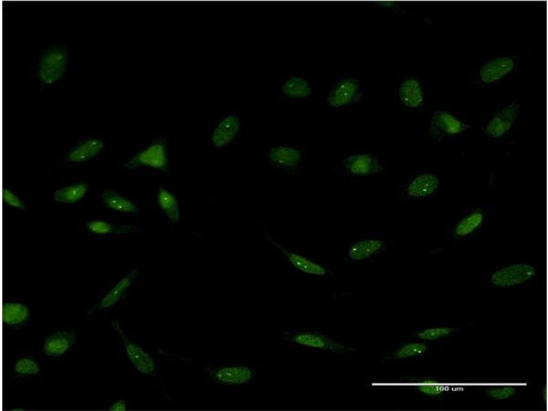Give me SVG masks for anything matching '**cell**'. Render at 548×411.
I'll list each match as a JSON object with an SVG mask.
<instances>
[{"mask_svg":"<svg viewBox=\"0 0 548 411\" xmlns=\"http://www.w3.org/2000/svg\"><path fill=\"white\" fill-rule=\"evenodd\" d=\"M157 201L158 206L171 221L173 223L179 221L180 218L179 203L173 193L160 186Z\"/></svg>","mask_w":548,"mask_h":411,"instance_id":"obj_25","label":"cell"},{"mask_svg":"<svg viewBox=\"0 0 548 411\" xmlns=\"http://www.w3.org/2000/svg\"><path fill=\"white\" fill-rule=\"evenodd\" d=\"M265 236L268 241L278 249L289 260L291 264L300 271L315 275H323L326 273L325 269L321 265L310 260L300 254L285 249L269 234H266Z\"/></svg>","mask_w":548,"mask_h":411,"instance_id":"obj_13","label":"cell"},{"mask_svg":"<svg viewBox=\"0 0 548 411\" xmlns=\"http://www.w3.org/2000/svg\"><path fill=\"white\" fill-rule=\"evenodd\" d=\"M217 382L225 384H242L253 377L251 370L246 366H227L217 369L212 374Z\"/></svg>","mask_w":548,"mask_h":411,"instance_id":"obj_17","label":"cell"},{"mask_svg":"<svg viewBox=\"0 0 548 411\" xmlns=\"http://www.w3.org/2000/svg\"><path fill=\"white\" fill-rule=\"evenodd\" d=\"M282 94L291 100L303 99L312 95L310 82L304 77L293 75L288 77L280 86Z\"/></svg>","mask_w":548,"mask_h":411,"instance_id":"obj_19","label":"cell"},{"mask_svg":"<svg viewBox=\"0 0 548 411\" xmlns=\"http://www.w3.org/2000/svg\"><path fill=\"white\" fill-rule=\"evenodd\" d=\"M520 112V105L513 101L495 115L485 128L488 136L499 138L506 134L512 127Z\"/></svg>","mask_w":548,"mask_h":411,"instance_id":"obj_7","label":"cell"},{"mask_svg":"<svg viewBox=\"0 0 548 411\" xmlns=\"http://www.w3.org/2000/svg\"><path fill=\"white\" fill-rule=\"evenodd\" d=\"M516 390L513 386H506L498 388H491L486 390L488 397L497 399L503 400L508 399L516 393Z\"/></svg>","mask_w":548,"mask_h":411,"instance_id":"obj_31","label":"cell"},{"mask_svg":"<svg viewBox=\"0 0 548 411\" xmlns=\"http://www.w3.org/2000/svg\"><path fill=\"white\" fill-rule=\"evenodd\" d=\"M427 347L422 342H410L399 348L395 352L398 358H407L424 353Z\"/></svg>","mask_w":548,"mask_h":411,"instance_id":"obj_29","label":"cell"},{"mask_svg":"<svg viewBox=\"0 0 548 411\" xmlns=\"http://www.w3.org/2000/svg\"><path fill=\"white\" fill-rule=\"evenodd\" d=\"M76 341L74 333L67 331H58L44 341L43 351L49 356H60L64 354Z\"/></svg>","mask_w":548,"mask_h":411,"instance_id":"obj_14","label":"cell"},{"mask_svg":"<svg viewBox=\"0 0 548 411\" xmlns=\"http://www.w3.org/2000/svg\"><path fill=\"white\" fill-rule=\"evenodd\" d=\"M418 389L422 393L436 396L444 392V386L433 380H425L418 385Z\"/></svg>","mask_w":548,"mask_h":411,"instance_id":"obj_32","label":"cell"},{"mask_svg":"<svg viewBox=\"0 0 548 411\" xmlns=\"http://www.w3.org/2000/svg\"><path fill=\"white\" fill-rule=\"evenodd\" d=\"M14 371L20 375H34L39 373L40 367L33 359L25 357L16 361Z\"/></svg>","mask_w":548,"mask_h":411,"instance_id":"obj_28","label":"cell"},{"mask_svg":"<svg viewBox=\"0 0 548 411\" xmlns=\"http://www.w3.org/2000/svg\"><path fill=\"white\" fill-rule=\"evenodd\" d=\"M268 158L275 165L284 169H295L302 160L301 151L292 147L278 145L270 149Z\"/></svg>","mask_w":548,"mask_h":411,"instance_id":"obj_12","label":"cell"},{"mask_svg":"<svg viewBox=\"0 0 548 411\" xmlns=\"http://www.w3.org/2000/svg\"><path fill=\"white\" fill-rule=\"evenodd\" d=\"M292 340L304 346L329 350L333 352L353 351L351 347H345L336 342L323 334L317 332H301L295 334Z\"/></svg>","mask_w":548,"mask_h":411,"instance_id":"obj_11","label":"cell"},{"mask_svg":"<svg viewBox=\"0 0 548 411\" xmlns=\"http://www.w3.org/2000/svg\"><path fill=\"white\" fill-rule=\"evenodd\" d=\"M536 273V269L530 264H514L495 271L491 275L490 282L498 287H510L526 282Z\"/></svg>","mask_w":548,"mask_h":411,"instance_id":"obj_4","label":"cell"},{"mask_svg":"<svg viewBox=\"0 0 548 411\" xmlns=\"http://www.w3.org/2000/svg\"><path fill=\"white\" fill-rule=\"evenodd\" d=\"M105 142L99 138L85 140L72 149L68 153L66 160L73 163L87 162L97 155L104 149Z\"/></svg>","mask_w":548,"mask_h":411,"instance_id":"obj_15","label":"cell"},{"mask_svg":"<svg viewBox=\"0 0 548 411\" xmlns=\"http://www.w3.org/2000/svg\"><path fill=\"white\" fill-rule=\"evenodd\" d=\"M401 103L408 108H416L423 103V92L419 82L412 78L403 81L398 88Z\"/></svg>","mask_w":548,"mask_h":411,"instance_id":"obj_18","label":"cell"},{"mask_svg":"<svg viewBox=\"0 0 548 411\" xmlns=\"http://www.w3.org/2000/svg\"><path fill=\"white\" fill-rule=\"evenodd\" d=\"M484 219V213L475 210L461 219L454 227L453 234L458 238H463L477 230Z\"/></svg>","mask_w":548,"mask_h":411,"instance_id":"obj_26","label":"cell"},{"mask_svg":"<svg viewBox=\"0 0 548 411\" xmlns=\"http://www.w3.org/2000/svg\"><path fill=\"white\" fill-rule=\"evenodd\" d=\"M140 166L167 171L168 157L165 144L162 141L154 142L123 165L124 168L130 169Z\"/></svg>","mask_w":548,"mask_h":411,"instance_id":"obj_3","label":"cell"},{"mask_svg":"<svg viewBox=\"0 0 548 411\" xmlns=\"http://www.w3.org/2000/svg\"><path fill=\"white\" fill-rule=\"evenodd\" d=\"M240 128L238 116L230 114L221 120L212 134V142L216 148H222L230 143L237 136Z\"/></svg>","mask_w":548,"mask_h":411,"instance_id":"obj_10","label":"cell"},{"mask_svg":"<svg viewBox=\"0 0 548 411\" xmlns=\"http://www.w3.org/2000/svg\"><path fill=\"white\" fill-rule=\"evenodd\" d=\"M376 4L382 8H393L396 5L395 2L391 1H377Z\"/></svg>","mask_w":548,"mask_h":411,"instance_id":"obj_35","label":"cell"},{"mask_svg":"<svg viewBox=\"0 0 548 411\" xmlns=\"http://www.w3.org/2000/svg\"><path fill=\"white\" fill-rule=\"evenodd\" d=\"M30 317L29 309L21 303L6 302L2 306V321L14 326L26 322Z\"/></svg>","mask_w":548,"mask_h":411,"instance_id":"obj_22","label":"cell"},{"mask_svg":"<svg viewBox=\"0 0 548 411\" xmlns=\"http://www.w3.org/2000/svg\"><path fill=\"white\" fill-rule=\"evenodd\" d=\"M86 227L88 231L95 234H114L131 233L137 231V228L132 225H113L101 220L86 222Z\"/></svg>","mask_w":548,"mask_h":411,"instance_id":"obj_27","label":"cell"},{"mask_svg":"<svg viewBox=\"0 0 548 411\" xmlns=\"http://www.w3.org/2000/svg\"><path fill=\"white\" fill-rule=\"evenodd\" d=\"M112 326L122 338L127 354L136 369L144 375L153 374L155 370V363L150 354L129 340L118 321H113Z\"/></svg>","mask_w":548,"mask_h":411,"instance_id":"obj_5","label":"cell"},{"mask_svg":"<svg viewBox=\"0 0 548 411\" xmlns=\"http://www.w3.org/2000/svg\"><path fill=\"white\" fill-rule=\"evenodd\" d=\"M342 165L349 175L356 177L371 175L383 170L378 158L370 153L350 155L342 161Z\"/></svg>","mask_w":548,"mask_h":411,"instance_id":"obj_6","label":"cell"},{"mask_svg":"<svg viewBox=\"0 0 548 411\" xmlns=\"http://www.w3.org/2000/svg\"><path fill=\"white\" fill-rule=\"evenodd\" d=\"M514 67V62L511 58L507 56L495 58L482 66L479 71L480 77L484 83H492L510 73Z\"/></svg>","mask_w":548,"mask_h":411,"instance_id":"obj_9","label":"cell"},{"mask_svg":"<svg viewBox=\"0 0 548 411\" xmlns=\"http://www.w3.org/2000/svg\"><path fill=\"white\" fill-rule=\"evenodd\" d=\"M362 96L361 82L353 77H345L332 88L326 101L332 108L339 109L358 101Z\"/></svg>","mask_w":548,"mask_h":411,"instance_id":"obj_2","label":"cell"},{"mask_svg":"<svg viewBox=\"0 0 548 411\" xmlns=\"http://www.w3.org/2000/svg\"><path fill=\"white\" fill-rule=\"evenodd\" d=\"M126 409L127 405L124 399H119L108 408V410L111 411H125Z\"/></svg>","mask_w":548,"mask_h":411,"instance_id":"obj_34","label":"cell"},{"mask_svg":"<svg viewBox=\"0 0 548 411\" xmlns=\"http://www.w3.org/2000/svg\"><path fill=\"white\" fill-rule=\"evenodd\" d=\"M453 331L454 329L451 327H433L420 332L417 336L422 340H432L446 336Z\"/></svg>","mask_w":548,"mask_h":411,"instance_id":"obj_30","label":"cell"},{"mask_svg":"<svg viewBox=\"0 0 548 411\" xmlns=\"http://www.w3.org/2000/svg\"><path fill=\"white\" fill-rule=\"evenodd\" d=\"M439 178L435 174L432 173H422L409 183L406 188V192L411 197H426L435 192L439 186Z\"/></svg>","mask_w":548,"mask_h":411,"instance_id":"obj_16","label":"cell"},{"mask_svg":"<svg viewBox=\"0 0 548 411\" xmlns=\"http://www.w3.org/2000/svg\"><path fill=\"white\" fill-rule=\"evenodd\" d=\"M471 127L450 113L438 110L434 111L430 123V130L438 135L454 136L463 133Z\"/></svg>","mask_w":548,"mask_h":411,"instance_id":"obj_8","label":"cell"},{"mask_svg":"<svg viewBox=\"0 0 548 411\" xmlns=\"http://www.w3.org/2000/svg\"><path fill=\"white\" fill-rule=\"evenodd\" d=\"M384 245V242L378 238L362 239L350 246L347 256L353 260H362L381 251Z\"/></svg>","mask_w":548,"mask_h":411,"instance_id":"obj_21","label":"cell"},{"mask_svg":"<svg viewBox=\"0 0 548 411\" xmlns=\"http://www.w3.org/2000/svg\"><path fill=\"white\" fill-rule=\"evenodd\" d=\"M68 62V51L65 46L58 45L45 49L40 55L36 68V77L44 85H53L65 74Z\"/></svg>","mask_w":548,"mask_h":411,"instance_id":"obj_1","label":"cell"},{"mask_svg":"<svg viewBox=\"0 0 548 411\" xmlns=\"http://www.w3.org/2000/svg\"><path fill=\"white\" fill-rule=\"evenodd\" d=\"M138 275V270L134 269L119 281L96 306L97 310L110 308L117 303L134 284Z\"/></svg>","mask_w":548,"mask_h":411,"instance_id":"obj_20","label":"cell"},{"mask_svg":"<svg viewBox=\"0 0 548 411\" xmlns=\"http://www.w3.org/2000/svg\"><path fill=\"white\" fill-rule=\"evenodd\" d=\"M103 204L108 208L122 213H136L137 206L128 199L111 189H106L101 194Z\"/></svg>","mask_w":548,"mask_h":411,"instance_id":"obj_24","label":"cell"},{"mask_svg":"<svg viewBox=\"0 0 548 411\" xmlns=\"http://www.w3.org/2000/svg\"><path fill=\"white\" fill-rule=\"evenodd\" d=\"M2 199L4 203L10 206L21 210L26 209L23 201L15 194L7 188H3L2 190Z\"/></svg>","mask_w":548,"mask_h":411,"instance_id":"obj_33","label":"cell"},{"mask_svg":"<svg viewBox=\"0 0 548 411\" xmlns=\"http://www.w3.org/2000/svg\"><path fill=\"white\" fill-rule=\"evenodd\" d=\"M88 188L89 185L86 182L75 184L55 190L52 198L57 203H74L86 195Z\"/></svg>","mask_w":548,"mask_h":411,"instance_id":"obj_23","label":"cell"}]
</instances>
